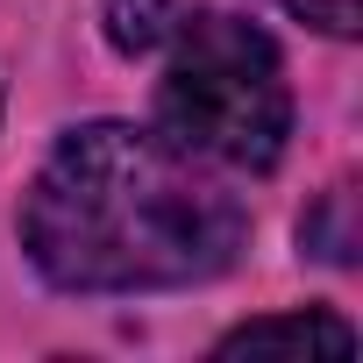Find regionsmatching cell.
Instances as JSON below:
<instances>
[{"label": "cell", "instance_id": "cell-1", "mask_svg": "<svg viewBox=\"0 0 363 363\" xmlns=\"http://www.w3.org/2000/svg\"><path fill=\"white\" fill-rule=\"evenodd\" d=\"M242 200L186 143L93 121L72 128L22 200V250L65 292H164L235 264Z\"/></svg>", "mask_w": 363, "mask_h": 363}, {"label": "cell", "instance_id": "cell-2", "mask_svg": "<svg viewBox=\"0 0 363 363\" xmlns=\"http://www.w3.org/2000/svg\"><path fill=\"white\" fill-rule=\"evenodd\" d=\"M164 43H171V65L157 79L164 135L228 171H271L292 135V93L271 36L250 29L242 15L207 8L178 15Z\"/></svg>", "mask_w": 363, "mask_h": 363}, {"label": "cell", "instance_id": "cell-3", "mask_svg": "<svg viewBox=\"0 0 363 363\" xmlns=\"http://www.w3.org/2000/svg\"><path fill=\"white\" fill-rule=\"evenodd\" d=\"M271 349H328V356H349L356 349V328L328 306H306V313H271V320H242L235 335H221V356H271Z\"/></svg>", "mask_w": 363, "mask_h": 363}, {"label": "cell", "instance_id": "cell-4", "mask_svg": "<svg viewBox=\"0 0 363 363\" xmlns=\"http://www.w3.org/2000/svg\"><path fill=\"white\" fill-rule=\"evenodd\" d=\"M171 22H178L171 0H107V36H114V50H128V57H150V50L171 36Z\"/></svg>", "mask_w": 363, "mask_h": 363}, {"label": "cell", "instance_id": "cell-5", "mask_svg": "<svg viewBox=\"0 0 363 363\" xmlns=\"http://www.w3.org/2000/svg\"><path fill=\"white\" fill-rule=\"evenodd\" d=\"M299 22H313L320 36H356L363 29V0H285Z\"/></svg>", "mask_w": 363, "mask_h": 363}]
</instances>
